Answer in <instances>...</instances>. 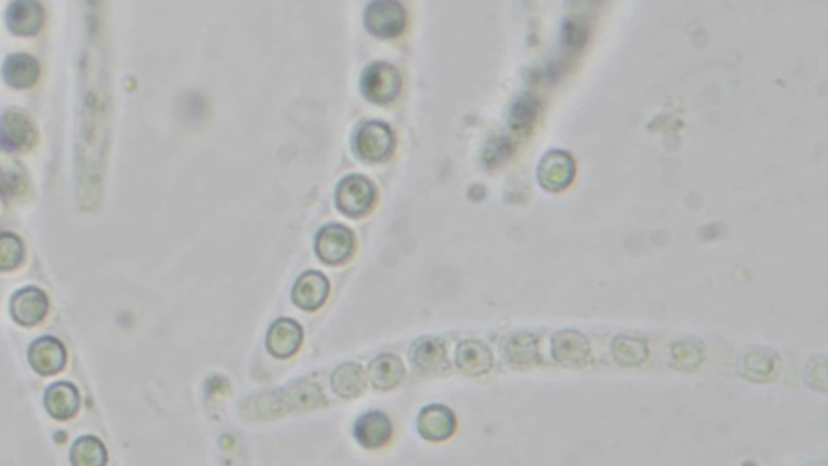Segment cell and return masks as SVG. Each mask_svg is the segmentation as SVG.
<instances>
[{
  "instance_id": "1",
  "label": "cell",
  "mask_w": 828,
  "mask_h": 466,
  "mask_svg": "<svg viewBox=\"0 0 828 466\" xmlns=\"http://www.w3.org/2000/svg\"><path fill=\"white\" fill-rule=\"evenodd\" d=\"M39 135L23 110L8 109L0 116V146L12 153H26L36 146Z\"/></svg>"
},
{
  "instance_id": "2",
  "label": "cell",
  "mask_w": 828,
  "mask_h": 466,
  "mask_svg": "<svg viewBox=\"0 0 828 466\" xmlns=\"http://www.w3.org/2000/svg\"><path fill=\"white\" fill-rule=\"evenodd\" d=\"M335 201L343 214L361 218L369 212L376 201V188L363 175H349L338 183Z\"/></svg>"
},
{
  "instance_id": "3",
  "label": "cell",
  "mask_w": 828,
  "mask_h": 466,
  "mask_svg": "<svg viewBox=\"0 0 828 466\" xmlns=\"http://www.w3.org/2000/svg\"><path fill=\"white\" fill-rule=\"evenodd\" d=\"M363 93L369 101L376 104H390L400 95L401 76L395 66L389 64H374L366 68L361 81Z\"/></svg>"
},
{
  "instance_id": "4",
  "label": "cell",
  "mask_w": 828,
  "mask_h": 466,
  "mask_svg": "<svg viewBox=\"0 0 828 466\" xmlns=\"http://www.w3.org/2000/svg\"><path fill=\"white\" fill-rule=\"evenodd\" d=\"M364 20L376 36H399L407 26V12L397 0H374L366 10Z\"/></svg>"
},
{
  "instance_id": "5",
  "label": "cell",
  "mask_w": 828,
  "mask_h": 466,
  "mask_svg": "<svg viewBox=\"0 0 828 466\" xmlns=\"http://www.w3.org/2000/svg\"><path fill=\"white\" fill-rule=\"evenodd\" d=\"M357 247L353 232L340 224H330L316 237V253L320 261L328 264H340L351 258Z\"/></svg>"
},
{
  "instance_id": "6",
  "label": "cell",
  "mask_w": 828,
  "mask_h": 466,
  "mask_svg": "<svg viewBox=\"0 0 828 466\" xmlns=\"http://www.w3.org/2000/svg\"><path fill=\"white\" fill-rule=\"evenodd\" d=\"M49 313V299L37 287H25L14 293L10 299V314L16 324L23 328H33Z\"/></svg>"
},
{
  "instance_id": "7",
  "label": "cell",
  "mask_w": 828,
  "mask_h": 466,
  "mask_svg": "<svg viewBox=\"0 0 828 466\" xmlns=\"http://www.w3.org/2000/svg\"><path fill=\"white\" fill-rule=\"evenodd\" d=\"M28 363L39 376H54L66 368V345L51 335L39 337L29 345Z\"/></svg>"
},
{
  "instance_id": "8",
  "label": "cell",
  "mask_w": 828,
  "mask_h": 466,
  "mask_svg": "<svg viewBox=\"0 0 828 466\" xmlns=\"http://www.w3.org/2000/svg\"><path fill=\"white\" fill-rule=\"evenodd\" d=\"M395 137L390 127L380 122L363 125L357 135V153L366 160L379 162L392 154Z\"/></svg>"
},
{
  "instance_id": "9",
  "label": "cell",
  "mask_w": 828,
  "mask_h": 466,
  "mask_svg": "<svg viewBox=\"0 0 828 466\" xmlns=\"http://www.w3.org/2000/svg\"><path fill=\"white\" fill-rule=\"evenodd\" d=\"M330 291L328 277L318 270H308L295 282L291 299L305 311H316L326 303Z\"/></svg>"
},
{
  "instance_id": "10",
  "label": "cell",
  "mask_w": 828,
  "mask_h": 466,
  "mask_svg": "<svg viewBox=\"0 0 828 466\" xmlns=\"http://www.w3.org/2000/svg\"><path fill=\"white\" fill-rule=\"evenodd\" d=\"M303 337H305L303 328L297 320L282 318L270 326L266 337V345L272 357L290 358L298 351L303 343Z\"/></svg>"
},
{
  "instance_id": "11",
  "label": "cell",
  "mask_w": 828,
  "mask_h": 466,
  "mask_svg": "<svg viewBox=\"0 0 828 466\" xmlns=\"http://www.w3.org/2000/svg\"><path fill=\"white\" fill-rule=\"evenodd\" d=\"M44 23V8L37 0H15L8 7L7 25L16 36H35Z\"/></svg>"
},
{
  "instance_id": "12",
  "label": "cell",
  "mask_w": 828,
  "mask_h": 466,
  "mask_svg": "<svg viewBox=\"0 0 828 466\" xmlns=\"http://www.w3.org/2000/svg\"><path fill=\"white\" fill-rule=\"evenodd\" d=\"M80 405V392L70 382H56L44 393V407L58 421L72 420L78 413Z\"/></svg>"
},
{
  "instance_id": "13",
  "label": "cell",
  "mask_w": 828,
  "mask_h": 466,
  "mask_svg": "<svg viewBox=\"0 0 828 466\" xmlns=\"http://www.w3.org/2000/svg\"><path fill=\"white\" fill-rule=\"evenodd\" d=\"M457 420L443 405H429L421 411L418 418V430L426 441L430 442H442L455 432Z\"/></svg>"
},
{
  "instance_id": "14",
  "label": "cell",
  "mask_w": 828,
  "mask_h": 466,
  "mask_svg": "<svg viewBox=\"0 0 828 466\" xmlns=\"http://www.w3.org/2000/svg\"><path fill=\"white\" fill-rule=\"evenodd\" d=\"M411 361L422 374H437L449 368L447 349L442 340L434 337H422L411 349Z\"/></svg>"
},
{
  "instance_id": "15",
  "label": "cell",
  "mask_w": 828,
  "mask_h": 466,
  "mask_svg": "<svg viewBox=\"0 0 828 466\" xmlns=\"http://www.w3.org/2000/svg\"><path fill=\"white\" fill-rule=\"evenodd\" d=\"M392 422L384 413L379 411L366 413L355 424L358 442L368 449H378L387 444V441L392 437Z\"/></svg>"
},
{
  "instance_id": "16",
  "label": "cell",
  "mask_w": 828,
  "mask_h": 466,
  "mask_svg": "<svg viewBox=\"0 0 828 466\" xmlns=\"http://www.w3.org/2000/svg\"><path fill=\"white\" fill-rule=\"evenodd\" d=\"M41 68L35 57L28 54H14L4 64V78L16 89H28L36 85Z\"/></svg>"
},
{
  "instance_id": "17",
  "label": "cell",
  "mask_w": 828,
  "mask_h": 466,
  "mask_svg": "<svg viewBox=\"0 0 828 466\" xmlns=\"http://www.w3.org/2000/svg\"><path fill=\"white\" fill-rule=\"evenodd\" d=\"M458 368L468 376H482L492 366V355L486 345L478 340H465L458 347Z\"/></svg>"
},
{
  "instance_id": "18",
  "label": "cell",
  "mask_w": 828,
  "mask_h": 466,
  "mask_svg": "<svg viewBox=\"0 0 828 466\" xmlns=\"http://www.w3.org/2000/svg\"><path fill=\"white\" fill-rule=\"evenodd\" d=\"M405 366L395 355H380L369 364V380L379 390H390L400 384Z\"/></svg>"
},
{
  "instance_id": "19",
  "label": "cell",
  "mask_w": 828,
  "mask_h": 466,
  "mask_svg": "<svg viewBox=\"0 0 828 466\" xmlns=\"http://www.w3.org/2000/svg\"><path fill=\"white\" fill-rule=\"evenodd\" d=\"M332 389L342 399H355L363 392L366 387V376L363 368L357 363H345L338 366L332 374Z\"/></svg>"
},
{
  "instance_id": "20",
  "label": "cell",
  "mask_w": 828,
  "mask_h": 466,
  "mask_svg": "<svg viewBox=\"0 0 828 466\" xmlns=\"http://www.w3.org/2000/svg\"><path fill=\"white\" fill-rule=\"evenodd\" d=\"M70 461L75 466H101L107 463V449L95 436H83L73 444Z\"/></svg>"
},
{
  "instance_id": "21",
  "label": "cell",
  "mask_w": 828,
  "mask_h": 466,
  "mask_svg": "<svg viewBox=\"0 0 828 466\" xmlns=\"http://www.w3.org/2000/svg\"><path fill=\"white\" fill-rule=\"evenodd\" d=\"M25 261V245L18 235L0 233V272L18 269Z\"/></svg>"
},
{
  "instance_id": "22",
  "label": "cell",
  "mask_w": 828,
  "mask_h": 466,
  "mask_svg": "<svg viewBox=\"0 0 828 466\" xmlns=\"http://www.w3.org/2000/svg\"><path fill=\"white\" fill-rule=\"evenodd\" d=\"M28 187L26 175L22 167L15 162H8V166H0V189L8 198L22 197Z\"/></svg>"
},
{
  "instance_id": "23",
  "label": "cell",
  "mask_w": 828,
  "mask_h": 466,
  "mask_svg": "<svg viewBox=\"0 0 828 466\" xmlns=\"http://www.w3.org/2000/svg\"><path fill=\"white\" fill-rule=\"evenodd\" d=\"M565 33H567L565 39H567L568 44H571L574 47L581 46L582 41L586 39V33H584V29L580 25H573V23L568 25L567 28H565Z\"/></svg>"
}]
</instances>
